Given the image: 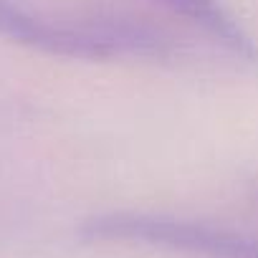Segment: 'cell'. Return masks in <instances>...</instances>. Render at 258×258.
Here are the masks:
<instances>
[{
  "mask_svg": "<svg viewBox=\"0 0 258 258\" xmlns=\"http://www.w3.org/2000/svg\"><path fill=\"white\" fill-rule=\"evenodd\" d=\"M0 36L48 56L84 61H106L116 56L165 58L175 53V41L150 23L126 16L61 21L31 11L18 0H0Z\"/></svg>",
  "mask_w": 258,
  "mask_h": 258,
  "instance_id": "obj_1",
  "label": "cell"
},
{
  "mask_svg": "<svg viewBox=\"0 0 258 258\" xmlns=\"http://www.w3.org/2000/svg\"><path fill=\"white\" fill-rule=\"evenodd\" d=\"M76 235L84 243L150 245L203 258H258V238L167 213L106 210L84 218Z\"/></svg>",
  "mask_w": 258,
  "mask_h": 258,
  "instance_id": "obj_2",
  "label": "cell"
},
{
  "mask_svg": "<svg viewBox=\"0 0 258 258\" xmlns=\"http://www.w3.org/2000/svg\"><path fill=\"white\" fill-rule=\"evenodd\" d=\"M155 3L195 23L200 31L213 36L218 43H223L235 56L258 61V43L243 28V23L223 6V0H155Z\"/></svg>",
  "mask_w": 258,
  "mask_h": 258,
  "instance_id": "obj_3",
  "label": "cell"
}]
</instances>
